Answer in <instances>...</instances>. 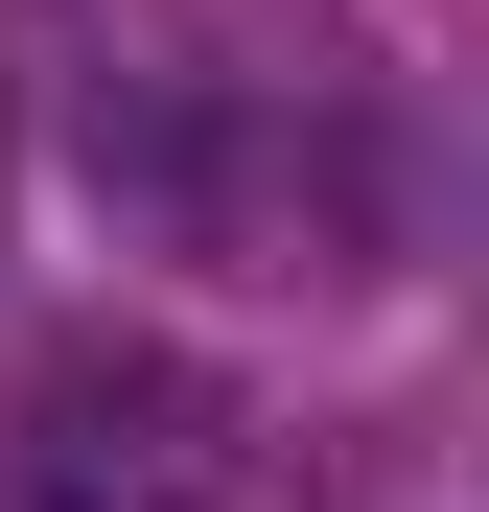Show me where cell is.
<instances>
[{
    "instance_id": "6da1fadb",
    "label": "cell",
    "mask_w": 489,
    "mask_h": 512,
    "mask_svg": "<svg viewBox=\"0 0 489 512\" xmlns=\"http://www.w3.org/2000/svg\"><path fill=\"white\" fill-rule=\"evenodd\" d=\"M0 489L24 512H187V489H233V373H187L163 326H47L0 373Z\"/></svg>"
}]
</instances>
